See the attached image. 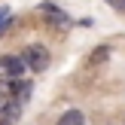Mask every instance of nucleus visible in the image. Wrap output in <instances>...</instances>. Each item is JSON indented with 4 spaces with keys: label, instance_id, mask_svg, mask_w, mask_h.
I'll list each match as a JSON object with an SVG mask.
<instances>
[{
    "label": "nucleus",
    "instance_id": "obj_1",
    "mask_svg": "<svg viewBox=\"0 0 125 125\" xmlns=\"http://www.w3.org/2000/svg\"><path fill=\"white\" fill-rule=\"evenodd\" d=\"M21 61H24V67H31V70L40 73V70L49 67V49L40 46V43H31V46L21 52Z\"/></svg>",
    "mask_w": 125,
    "mask_h": 125
},
{
    "label": "nucleus",
    "instance_id": "obj_2",
    "mask_svg": "<svg viewBox=\"0 0 125 125\" xmlns=\"http://www.w3.org/2000/svg\"><path fill=\"white\" fill-rule=\"evenodd\" d=\"M0 67H3V73H6L9 79H21V73L28 70L24 61L18 58V55H6V58H0Z\"/></svg>",
    "mask_w": 125,
    "mask_h": 125
},
{
    "label": "nucleus",
    "instance_id": "obj_3",
    "mask_svg": "<svg viewBox=\"0 0 125 125\" xmlns=\"http://www.w3.org/2000/svg\"><path fill=\"white\" fill-rule=\"evenodd\" d=\"M18 116H21V104L18 101H3V107H0V125H15Z\"/></svg>",
    "mask_w": 125,
    "mask_h": 125
},
{
    "label": "nucleus",
    "instance_id": "obj_4",
    "mask_svg": "<svg viewBox=\"0 0 125 125\" xmlns=\"http://www.w3.org/2000/svg\"><path fill=\"white\" fill-rule=\"evenodd\" d=\"M9 95L15 98L18 104H21L24 98L31 95V83H24V79H9Z\"/></svg>",
    "mask_w": 125,
    "mask_h": 125
},
{
    "label": "nucleus",
    "instance_id": "obj_5",
    "mask_svg": "<svg viewBox=\"0 0 125 125\" xmlns=\"http://www.w3.org/2000/svg\"><path fill=\"white\" fill-rule=\"evenodd\" d=\"M58 125H85V113L83 110H67L58 116Z\"/></svg>",
    "mask_w": 125,
    "mask_h": 125
},
{
    "label": "nucleus",
    "instance_id": "obj_6",
    "mask_svg": "<svg viewBox=\"0 0 125 125\" xmlns=\"http://www.w3.org/2000/svg\"><path fill=\"white\" fill-rule=\"evenodd\" d=\"M107 58H110V46H98L95 52L89 55V67H98V64H104Z\"/></svg>",
    "mask_w": 125,
    "mask_h": 125
},
{
    "label": "nucleus",
    "instance_id": "obj_7",
    "mask_svg": "<svg viewBox=\"0 0 125 125\" xmlns=\"http://www.w3.org/2000/svg\"><path fill=\"white\" fill-rule=\"evenodd\" d=\"M3 28H9V12L0 9V34H3Z\"/></svg>",
    "mask_w": 125,
    "mask_h": 125
},
{
    "label": "nucleus",
    "instance_id": "obj_8",
    "mask_svg": "<svg viewBox=\"0 0 125 125\" xmlns=\"http://www.w3.org/2000/svg\"><path fill=\"white\" fill-rule=\"evenodd\" d=\"M107 3H110V6H113V9H116V12H125V0H107Z\"/></svg>",
    "mask_w": 125,
    "mask_h": 125
},
{
    "label": "nucleus",
    "instance_id": "obj_9",
    "mask_svg": "<svg viewBox=\"0 0 125 125\" xmlns=\"http://www.w3.org/2000/svg\"><path fill=\"white\" fill-rule=\"evenodd\" d=\"M3 101H6V98H3V92H0V107H3Z\"/></svg>",
    "mask_w": 125,
    "mask_h": 125
}]
</instances>
